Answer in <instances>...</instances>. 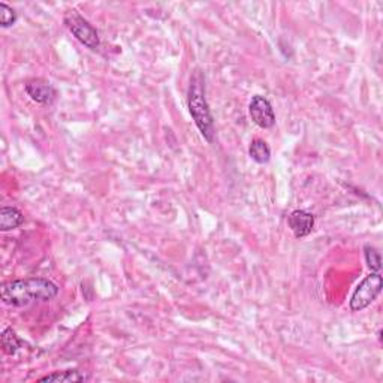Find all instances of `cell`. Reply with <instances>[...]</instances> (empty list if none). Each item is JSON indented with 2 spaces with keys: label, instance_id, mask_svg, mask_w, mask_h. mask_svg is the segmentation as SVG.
Instances as JSON below:
<instances>
[{
  "label": "cell",
  "instance_id": "8992f818",
  "mask_svg": "<svg viewBox=\"0 0 383 383\" xmlns=\"http://www.w3.org/2000/svg\"><path fill=\"white\" fill-rule=\"evenodd\" d=\"M26 93L30 96L32 101L40 105H51L55 99L57 92L50 81L42 78L30 79L26 83Z\"/></svg>",
  "mask_w": 383,
  "mask_h": 383
},
{
  "label": "cell",
  "instance_id": "7c38bea8",
  "mask_svg": "<svg viewBox=\"0 0 383 383\" xmlns=\"http://www.w3.org/2000/svg\"><path fill=\"white\" fill-rule=\"evenodd\" d=\"M364 255H365V262L369 265V268L371 271L378 273L380 271L382 268V258L379 250L376 247H371V246H365L364 247Z\"/></svg>",
  "mask_w": 383,
  "mask_h": 383
},
{
  "label": "cell",
  "instance_id": "6da1fadb",
  "mask_svg": "<svg viewBox=\"0 0 383 383\" xmlns=\"http://www.w3.org/2000/svg\"><path fill=\"white\" fill-rule=\"evenodd\" d=\"M57 293V284L47 279H24L2 284L3 303L14 307H26L34 301H50Z\"/></svg>",
  "mask_w": 383,
  "mask_h": 383
},
{
  "label": "cell",
  "instance_id": "4fadbf2b",
  "mask_svg": "<svg viewBox=\"0 0 383 383\" xmlns=\"http://www.w3.org/2000/svg\"><path fill=\"white\" fill-rule=\"evenodd\" d=\"M18 18V14L12 10L11 6L0 2V26L2 27H11Z\"/></svg>",
  "mask_w": 383,
  "mask_h": 383
},
{
  "label": "cell",
  "instance_id": "5b68a950",
  "mask_svg": "<svg viewBox=\"0 0 383 383\" xmlns=\"http://www.w3.org/2000/svg\"><path fill=\"white\" fill-rule=\"evenodd\" d=\"M250 117L254 120V123L262 129H270L275 125V114L273 110V105L267 97L256 95L251 97L249 105Z\"/></svg>",
  "mask_w": 383,
  "mask_h": 383
},
{
  "label": "cell",
  "instance_id": "8fae6325",
  "mask_svg": "<svg viewBox=\"0 0 383 383\" xmlns=\"http://www.w3.org/2000/svg\"><path fill=\"white\" fill-rule=\"evenodd\" d=\"M23 341L17 337V334L12 328H6L2 332V349L6 355H15L21 347Z\"/></svg>",
  "mask_w": 383,
  "mask_h": 383
},
{
  "label": "cell",
  "instance_id": "277c9868",
  "mask_svg": "<svg viewBox=\"0 0 383 383\" xmlns=\"http://www.w3.org/2000/svg\"><path fill=\"white\" fill-rule=\"evenodd\" d=\"M64 24L72 32V35L87 48L96 50L99 47L101 39L99 35H97V30L86 18L81 17L77 11L66 12V15H64Z\"/></svg>",
  "mask_w": 383,
  "mask_h": 383
},
{
  "label": "cell",
  "instance_id": "52a82bcc",
  "mask_svg": "<svg viewBox=\"0 0 383 383\" xmlns=\"http://www.w3.org/2000/svg\"><path fill=\"white\" fill-rule=\"evenodd\" d=\"M288 225L297 238H304L313 231L314 216L306 210H295L289 214Z\"/></svg>",
  "mask_w": 383,
  "mask_h": 383
},
{
  "label": "cell",
  "instance_id": "9c48e42d",
  "mask_svg": "<svg viewBox=\"0 0 383 383\" xmlns=\"http://www.w3.org/2000/svg\"><path fill=\"white\" fill-rule=\"evenodd\" d=\"M88 376L83 371L68 370V371H55L48 374L45 378H40L39 382H55V383H73V382H86Z\"/></svg>",
  "mask_w": 383,
  "mask_h": 383
},
{
  "label": "cell",
  "instance_id": "ba28073f",
  "mask_svg": "<svg viewBox=\"0 0 383 383\" xmlns=\"http://www.w3.org/2000/svg\"><path fill=\"white\" fill-rule=\"evenodd\" d=\"M24 223V216L18 208L3 207L0 210V230L3 232L15 230Z\"/></svg>",
  "mask_w": 383,
  "mask_h": 383
},
{
  "label": "cell",
  "instance_id": "3957f363",
  "mask_svg": "<svg viewBox=\"0 0 383 383\" xmlns=\"http://www.w3.org/2000/svg\"><path fill=\"white\" fill-rule=\"evenodd\" d=\"M382 288L383 280L379 273H371L367 275L354 292L352 299H350V310L361 312L369 307L380 295Z\"/></svg>",
  "mask_w": 383,
  "mask_h": 383
},
{
  "label": "cell",
  "instance_id": "7a4b0ae2",
  "mask_svg": "<svg viewBox=\"0 0 383 383\" xmlns=\"http://www.w3.org/2000/svg\"><path fill=\"white\" fill-rule=\"evenodd\" d=\"M187 105H189L190 116L195 125L198 126L201 135L211 144L214 141V120L206 99V86H203L202 75L198 71L190 79Z\"/></svg>",
  "mask_w": 383,
  "mask_h": 383
},
{
  "label": "cell",
  "instance_id": "30bf717a",
  "mask_svg": "<svg viewBox=\"0 0 383 383\" xmlns=\"http://www.w3.org/2000/svg\"><path fill=\"white\" fill-rule=\"evenodd\" d=\"M249 154H250V158L256 162V164H260V165L268 164V162H270V159H271L270 147H268V144L262 140L251 141L250 149H249Z\"/></svg>",
  "mask_w": 383,
  "mask_h": 383
}]
</instances>
